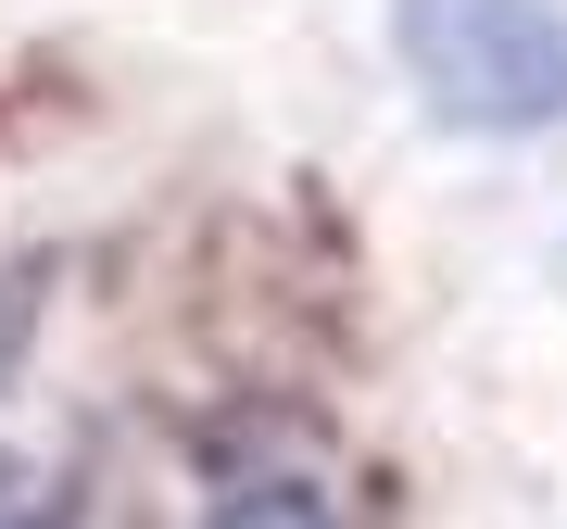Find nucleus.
<instances>
[{
	"mask_svg": "<svg viewBox=\"0 0 567 529\" xmlns=\"http://www.w3.org/2000/svg\"><path fill=\"white\" fill-rule=\"evenodd\" d=\"M391 63L466 139L567 126V0H391Z\"/></svg>",
	"mask_w": 567,
	"mask_h": 529,
	"instance_id": "nucleus-1",
	"label": "nucleus"
},
{
	"mask_svg": "<svg viewBox=\"0 0 567 529\" xmlns=\"http://www.w3.org/2000/svg\"><path fill=\"white\" fill-rule=\"evenodd\" d=\"M203 529H341V505H328L316 479H240Z\"/></svg>",
	"mask_w": 567,
	"mask_h": 529,
	"instance_id": "nucleus-2",
	"label": "nucleus"
},
{
	"mask_svg": "<svg viewBox=\"0 0 567 529\" xmlns=\"http://www.w3.org/2000/svg\"><path fill=\"white\" fill-rule=\"evenodd\" d=\"M25 328H39V264H25V278H0V378L25 366Z\"/></svg>",
	"mask_w": 567,
	"mask_h": 529,
	"instance_id": "nucleus-3",
	"label": "nucleus"
}]
</instances>
